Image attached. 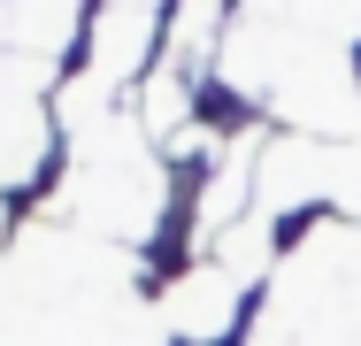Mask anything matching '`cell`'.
<instances>
[{
	"mask_svg": "<svg viewBox=\"0 0 361 346\" xmlns=\"http://www.w3.org/2000/svg\"><path fill=\"white\" fill-rule=\"evenodd\" d=\"M231 316H238V277L223 270V262L169 285V323H177L185 339H223V331H231Z\"/></svg>",
	"mask_w": 361,
	"mask_h": 346,
	"instance_id": "1",
	"label": "cell"
}]
</instances>
